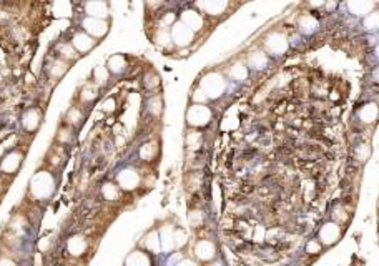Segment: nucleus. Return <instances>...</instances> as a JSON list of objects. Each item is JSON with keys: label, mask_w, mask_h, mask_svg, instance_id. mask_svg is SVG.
Wrapping results in <instances>:
<instances>
[{"label": "nucleus", "mask_w": 379, "mask_h": 266, "mask_svg": "<svg viewBox=\"0 0 379 266\" xmlns=\"http://www.w3.org/2000/svg\"><path fill=\"white\" fill-rule=\"evenodd\" d=\"M72 44L78 52H87V50H90L93 47V40L88 37L87 33H77L75 37H73Z\"/></svg>", "instance_id": "f257e3e1"}, {"label": "nucleus", "mask_w": 379, "mask_h": 266, "mask_svg": "<svg viewBox=\"0 0 379 266\" xmlns=\"http://www.w3.org/2000/svg\"><path fill=\"white\" fill-rule=\"evenodd\" d=\"M20 165V155L18 153H10L5 156V160L2 162V170L7 173H12L14 170H17V166Z\"/></svg>", "instance_id": "f03ea898"}, {"label": "nucleus", "mask_w": 379, "mask_h": 266, "mask_svg": "<svg viewBox=\"0 0 379 266\" xmlns=\"http://www.w3.org/2000/svg\"><path fill=\"white\" fill-rule=\"evenodd\" d=\"M83 27L85 30H88L90 33H95V35H103L99 30V27H107L103 22H100V18H87V20L83 22Z\"/></svg>", "instance_id": "7ed1b4c3"}, {"label": "nucleus", "mask_w": 379, "mask_h": 266, "mask_svg": "<svg viewBox=\"0 0 379 266\" xmlns=\"http://www.w3.org/2000/svg\"><path fill=\"white\" fill-rule=\"evenodd\" d=\"M23 125H25V128H29V130H33V128L38 125L37 112L30 110L29 113H25V116H23Z\"/></svg>", "instance_id": "20e7f679"}, {"label": "nucleus", "mask_w": 379, "mask_h": 266, "mask_svg": "<svg viewBox=\"0 0 379 266\" xmlns=\"http://www.w3.org/2000/svg\"><path fill=\"white\" fill-rule=\"evenodd\" d=\"M0 266H15V265L12 263L10 260H7V258H3V260H0Z\"/></svg>", "instance_id": "39448f33"}]
</instances>
